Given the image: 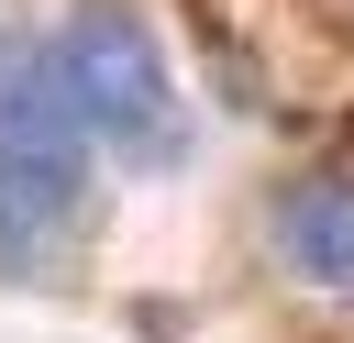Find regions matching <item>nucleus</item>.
<instances>
[{
	"label": "nucleus",
	"instance_id": "nucleus-3",
	"mask_svg": "<svg viewBox=\"0 0 354 343\" xmlns=\"http://www.w3.org/2000/svg\"><path fill=\"white\" fill-rule=\"evenodd\" d=\"M277 243L310 288H343L354 299V177H299L277 199Z\"/></svg>",
	"mask_w": 354,
	"mask_h": 343
},
{
	"label": "nucleus",
	"instance_id": "nucleus-1",
	"mask_svg": "<svg viewBox=\"0 0 354 343\" xmlns=\"http://www.w3.org/2000/svg\"><path fill=\"white\" fill-rule=\"evenodd\" d=\"M77 188H88V133L44 44H0V266H33V243L66 232Z\"/></svg>",
	"mask_w": 354,
	"mask_h": 343
},
{
	"label": "nucleus",
	"instance_id": "nucleus-2",
	"mask_svg": "<svg viewBox=\"0 0 354 343\" xmlns=\"http://www.w3.org/2000/svg\"><path fill=\"white\" fill-rule=\"evenodd\" d=\"M44 66H55V89H66V111H77V133H88V144L144 155V166L188 144L177 77H166V55L144 44V22H133V11H88V22H66V33L44 44Z\"/></svg>",
	"mask_w": 354,
	"mask_h": 343
}]
</instances>
